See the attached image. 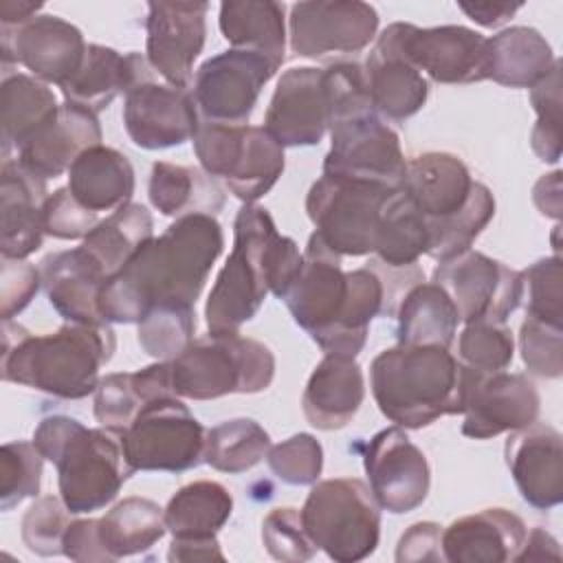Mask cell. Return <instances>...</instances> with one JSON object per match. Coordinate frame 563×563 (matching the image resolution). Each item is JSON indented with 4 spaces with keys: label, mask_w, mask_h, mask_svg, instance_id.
I'll list each match as a JSON object with an SVG mask.
<instances>
[{
    "label": "cell",
    "mask_w": 563,
    "mask_h": 563,
    "mask_svg": "<svg viewBox=\"0 0 563 563\" xmlns=\"http://www.w3.org/2000/svg\"><path fill=\"white\" fill-rule=\"evenodd\" d=\"M222 246L224 235L216 216L176 218L106 279L99 292L101 319L106 323H139L154 306L194 308Z\"/></svg>",
    "instance_id": "6da1fadb"
},
{
    "label": "cell",
    "mask_w": 563,
    "mask_h": 563,
    "mask_svg": "<svg viewBox=\"0 0 563 563\" xmlns=\"http://www.w3.org/2000/svg\"><path fill=\"white\" fill-rule=\"evenodd\" d=\"M303 253L282 235L260 205H242L233 222V251L216 275L205 306L209 334H235L251 321L264 297L284 299L301 268Z\"/></svg>",
    "instance_id": "7a4b0ae2"
},
{
    "label": "cell",
    "mask_w": 563,
    "mask_h": 563,
    "mask_svg": "<svg viewBox=\"0 0 563 563\" xmlns=\"http://www.w3.org/2000/svg\"><path fill=\"white\" fill-rule=\"evenodd\" d=\"M117 350L108 323H64L48 334H31L11 319L2 321V380L79 400L95 394L99 369Z\"/></svg>",
    "instance_id": "3957f363"
},
{
    "label": "cell",
    "mask_w": 563,
    "mask_h": 563,
    "mask_svg": "<svg viewBox=\"0 0 563 563\" xmlns=\"http://www.w3.org/2000/svg\"><path fill=\"white\" fill-rule=\"evenodd\" d=\"M33 444L57 468V486L70 515L106 508L136 473L123 451L121 431L88 429L70 416H46L33 431Z\"/></svg>",
    "instance_id": "277c9868"
},
{
    "label": "cell",
    "mask_w": 563,
    "mask_h": 563,
    "mask_svg": "<svg viewBox=\"0 0 563 563\" xmlns=\"http://www.w3.org/2000/svg\"><path fill=\"white\" fill-rule=\"evenodd\" d=\"M380 413L400 429H422L462 413V363L440 345H396L369 365Z\"/></svg>",
    "instance_id": "5b68a950"
},
{
    "label": "cell",
    "mask_w": 563,
    "mask_h": 563,
    "mask_svg": "<svg viewBox=\"0 0 563 563\" xmlns=\"http://www.w3.org/2000/svg\"><path fill=\"white\" fill-rule=\"evenodd\" d=\"M172 389L178 398L213 400L227 394H260L275 378V356L257 339L207 334L194 339L169 361Z\"/></svg>",
    "instance_id": "8992f818"
},
{
    "label": "cell",
    "mask_w": 563,
    "mask_h": 563,
    "mask_svg": "<svg viewBox=\"0 0 563 563\" xmlns=\"http://www.w3.org/2000/svg\"><path fill=\"white\" fill-rule=\"evenodd\" d=\"M299 515L317 550L336 563L363 561L378 545L380 506L358 477L314 482Z\"/></svg>",
    "instance_id": "52a82bcc"
},
{
    "label": "cell",
    "mask_w": 563,
    "mask_h": 563,
    "mask_svg": "<svg viewBox=\"0 0 563 563\" xmlns=\"http://www.w3.org/2000/svg\"><path fill=\"white\" fill-rule=\"evenodd\" d=\"M191 141L200 167L209 176L222 178L244 205L266 196L286 167L284 147L264 125L202 121Z\"/></svg>",
    "instance_id": "ba28073f"
},
{
    "label": "cell",
    "mask_w": 563,
    "mask_h": 563,
    "mask_svg": "<svg viewBox=\"0 0 563 563\" xmlns=\"http://www.w3.org/2000/svg\"><path fill=\"white\" fill-rule=\"evenodd\" d=\"M391 191L396 189L380 183L321 174L306 196V213L336 255H369L376 251L380 211Z\"/></svg>",
    "instance_id": "9c48e42d"
},
{
    "label": "cell",
    "mask_w": 563,
    "mask_h": 563,
    "mask_svg": "<svg viewBox=\"0 0 563 563\" xmlns=\"http://www.w3.org/2000/svg\"><path fill=\"white\" fill-rule=\"evenodd\" d=\"M121 442L134 471L183 473L205 462L207 429L169 394L147 400L121 431Z\"/></svg>",
    "instance_id": "30bf717a"
},
{
    "label": "cell",
    "mask_w": 563,
    "mask_h": 563,
    "mask_svg": "<svg viewBox=\"0 0 563 563\" xmlns=\"http://www.w3.org/2000/svg\"><path fill=\"white\" fill-rule=\"evenodd\" d=\"M438 84H475L486 79L488 37L462 26L444 24L420 29L409 22H394L376 40Z\"/></svg>",
    "instance_id": "8fae6325"
},
{
    "label": "cell",
    "mask_w": 563,
    "mask_h": 563,
    "mask_svg": "<svg viewBox=\"0 0 563 563\" xmlns=\"http://www.w3.org/2000/svg\"><path fill=\"white\" fill-rule=\"evenodd\" d=\"M279 66L266 55L229 48L205 59L191 84V95L202 121L246 125L262 88Z\"/></svg>",
    "instance_id": "7c38bea8"
},
{
    "label": "cell",
    "mask_w": 563,
    "mask_h": 563,
    "mask_svg": "<svg viewBox=\"0 0 563 563\" xmlns=\"http://www.w3.org/2000/svg\"><path fill=\"white\" fill-rule=\"evenodd\" d=\"M431 282L449 295L464 323H506L521 303L519 271L473 249L438 262Z\"/></svg>",
    "instance_id": "4fadbf2b"
},
{
    "label": "cell",
    "mask_w": 563,
    "mask_h": 563,
    "mask_svg": "<svg viewBox=\"0 0 563 563\" xmlns=\"http://www.w3.org/2000/svg\"><path fill=\"white\" fill-rule=\"evenodd\" d=\"M328 130L330 152L323 158V174L402 189L407 158L398 134L378 112L336 121Z\"/></svg>",
    "instance_id": "5bb4252c"
},
{
    "label": "cell",
    "mask_w": 563,
    "mask_h": 563,
    "mask_svg": "<svg viewBox=\"0 0 563 563\" xmlns=\"http://www.w3.org/2000/svg\"><path fill=\"white\" fill-rule=\"evenodd\" d=\"M541 398L526 374L479 372L462 365V433L488 440L517 431L539 418Z\"/></svg>",
    "instance_id": "9a60e30c"
},
{
    "label": "cell",
    "mask_w": 563,
    "mask_h": 563,
    "mask_svg": "<svg viewBox=\"0 0 563 563\" xmlns=\"http://www.w3.org/2000/svg\"><path fill=\"white\" fill-rule=\"evenodd\" d=\"M86 51L81 31L59 15L37 13L22 26H0L2 68L22 64L35 79L59 88L81 68Z\"/></svg>",
    "instance_id": "2e32d148"
},
{
    "label": "cell",
    "mask_w": 563,
    "mask_h": 563,
    "mask_svg": "<svg viewBox=\"0 0 563 563\" xmlns=\"http://www.w3.org/2000/svg\"><path fill=\"white\" fill-rule=\"evenodd\" d=\"M284 301L292 321L323 347L343 317L347 275L341 266V255L330 251L317 233L308 238L301 268L286 290Z\"/></svg>",
    "instance_id": "e0dca14e"
},
{
    "label": "cell",
    "mask_w": 563,
    "mask_h": 563,
    "mask_svg": "<svg viewBox=\"0 0 563 563\" xmlns=\"http://www.w3.org/2000/svg\"><path fill=\"white\" fill-rule=\"evenodd\" d=\"M378 13L361 0H310L290 7L288 37L299 57L358 53L376 35Z\"/></svg>",
    "instance_id": "ac0fdd59"
},
{
    "label": "cell",
    "mask_w": 563,
    "mask_h": 563,
    "mask_svg": "<svg viewBox=\"0 0 563 563\" xmlns=\"http://www.w3.org/2000/svg\"><path fill=\"white\" fill-rule=\"evenodd\" d=\"M209 2H147L145 59L169 86L191 90L207 37Z\"/></svg>",
    "instance_id": "d6986e66"
},
{
    "label": "cell",
    "mask_w": 563,
    "mask_h": 563,
    "mask_svg": "<svg viewBox=\"0 0 563 563\" xmlns=\"http://www.w3.org/2000/svg\"><path fill=\"white\" fill-rule=\"evenodd\" d=\"M363 466L380 510L405 515L427 499L429 462L400 427H387L367 442Z\"/></svg>",
    "instance_id": "ffe728a7"
},
{
    "label": "cell",
    "mask_w": 563,
    "mask_h": 563,
    "mask_svg": "<svg viewBox=\"0 0 563 563\" xmlns=\"http://www.w3.org/2000/svg\"><path fill=\"white\" fill-rule=\"evenodd\" d=\"M123 123L130 141L141 150H165L191 141L200 112L191 90L145 81L125 95Z\"/></svg>",
    "instance_id": "44dd1931"
},
{
    "label": "cell",
    "mask_w": 563,
    "mask_h": 563,
    "mask_svg": "<svg viewBox=\"0 0 563 563\" xmlns=\"http://www.w3.org/2000/svg\"><path fill=\"white\" fill-rule=\"evenodd\" d=\"M264 130L282 147L321 143L328 132L323 68L299 66L282 73L264 114Z\"/></svg>",
    "instance_id": "7402d4cb"
},
{
    "label": "cell",
    "mask_w": 563,
    "mask_h": 563,
    "mask_svg": "<svg viewBox=\"0 0 563 563\" xmlns=\"http://www.w3.org/2000/svg\"><path fill=\"white\" fill-rule=\"evenodd\" d=\"M508 471L523 497L537 510H550L563 499V438L561 433L534 420L510 431L504 444Z\"/></svg>",
    "instance_id": "603a6c76"
},
{
    "label": "cell",
    "mask_w": 563,
    "mask_h": 563,
    "mask_svg": "<svg viewBox=\"0 0 563 563\" xmlns=\"http://www.w3.org/2000/svg\"><path fill=\"white\" fill-rule=\"evenodd\" d=\"M46 180L22 167L15 158L0 167V253L9 260H26L46 235L44 202Z\"/></svg>",
    "instance_id": "cb8c5ba5"
},
{
    "label": "cell",
    "mask_w": 563,
    "mask_h": 563,
    "mask_svg": "<svg viewBox=\"0 0 563 563\" xmlns=\"http://www.w3.org/2000/svg\"><path fill=\"white\" fill-rule=\"evenodd\" d=\"M40 273L51 306L66 321L106 323L99 312V292L108 273L88 249L51 253L40 262Z\"/></svg>",
    "instance_id": "d4e9b609"
},
{
    "label": "cell",
    "mask_w": 563,
    "mask_h": 563,
    "mask_svg": "<svg viewBox=\"0 0 563 563\" xmlns=\"http://www.w3.org/2000/svg\"><path fill=\"white\" fill-rule=\"evenodd\" d=\"M95 145H101L97 114L64 101L55 119L15 152V161L35 176L48 180L68 172L75 158Z\"/></svg>",
    "instance_id": "484cf974"
},
{
    "label": "cell",
    "mask_w": 563,
    "mask_h": 563,
    "mask_svg": "<svg viewBox=\"0 0 563 563\" xmlns=\"http://www.w3.org/2000/svg\"><path fill=\"white\" fill-rule=\"evenodd\" d=\"M526 532L519 515L506 508H484L442 530V556L449 563L515 561Z\"/></svg>",
    "instance_id": "4316f807"
},
{
    "label": "cell",
    "mask_w": 563,
    "mask_h": 563,
    "mask_svg": "<svg viewBox=\"0 0 563 563\" xmlns=\"http://www.w3.org/2000/svg\"><path fill=\"white\" fill-rule=\"evenodd\" d=\"M152 73L147 59L136 51L123 55L103 44H88L81 68L59 90L64 101L99 114L121 92L128 95L134 86L152 81Z\"/></svg>",
    "instance_id": "83f0119b"
},
{
    "label": "cell",
    "mask_w": 563,
    "mask_h": 563,
    "mask_svg": "<svg viewBox=\"0 0 563 563\" xmlns=\"http://www.w3.org/2000/svg\"><path fill=\"white\" fill-rule=\"evenodd\" d=\"M365 398V378L352 356L325 354L312 369L301 409L306 420L321 431L343 429L358 413Z\"/></svg>",
    "instance_id": "f1b7e54d"
},
{
    "label": "cell",
    "mask_w": 563,
    "mask_h": 563,
    "mask_svg": "<svg viewBox=\"0 0 563 563\" xmlns=\"http://www.w3.org/2000/svg\"><path fill=\"white\" fill-rule=\"evenodd\" d=\"M473 183L455 154L424 152L407 161L402 191L424 218H444L466 205Z\"/></svg>",
    "instance_id": "f546056e"
},
{
    "label": "cell",
    "mask_w": 563,
    "mask_h": 563,
    "mask_svg": "<svg viewBox=\"0 0 563 563\" xmlns=\"http://www.w3.org/2000/svg\"><path fill=\"white\" fill-rule=\"evenodd\" d=\"M68 189L95 213L117 211L134 194V167L123 152L101 143L75 158L68 169Z\"/></svg>",
    "instance_id": "4dcf8cb0"
},
{
    "label": "cell",
    "mask_w": 563,
    "mask_h": 563,
    "mask_svg": "<svg viewBox=\"0 0 563 563\" xmlns=\"http://www.w3.org/2000/svg\"><path fill=\"white\" fill-rule=\"evenodd\" d=\"M363 68L372 106L385 121L402 123L427 103L429 81L400 55L374 44Z\"/></svg>",
    "instance_id": "1f68e13d"
},
{
    "label": "cell",
    "mask_w": 563,
    "mask_h": 563,
    "mask_svg": "<svg viewBox=\"0 0 563 563\" xmlns=\"http://www.w3.org/2000/svg\"><path fill=\"white\" fill-rule=\"evenodd\" d=\"M550 42L532 26H510L488 37L486 79L508 88H532L554 66Z\"/></svg>",
    "instance_id": "d6a6232c"
},
{
    "label": "cell",
    "mask_w": 563,
    "mask_h": 563,
    "mask_svg": "<svg viewBox=\"0 0 563 563\" xmlns=\"http://www.w3.org/2000/svg\"><path fill=\"white\" fill-rule=\"evenodd\" d=\"M59 106L48 84L33 75L13 73L2 77L0 117H2V161L11 158L57 114Z\"/></svg>",
    "instance_id": "836d02e7"
},
{
    "label": "cell",
    "mask_w": 563,
    "mask_h": 563,
    "mask_svg": "<svg viewBox=\"0 0 563 563\" xmlns=\"http://www.w3.org/2000/svg\"><path fill=\"white\" fill-rule=\"evenodd\" d=\"M286 7L273 0H229L220 4L218 26L231 48L266 55L277 66L286 53Z\"/></svg>",
    "instance_id": "e575fe53"
},
{
    "label": "cell",
    "mask_w": 563,
    "mask_h": 563,
    "mask_svg": "<svg viewBox=\"0 0 563 563\" xmlns=\"http://www.w3.org/2000/svg\"><path fill=\"white\" fill-rule=\"evenodd\" d=\"M147 196L163 216L180 218L189 213L216 216L224 207V189L205 169L156 161L150 172Z\"/></svg>",
    "instance_id": "d590c367"
},
{
    "label": "cell",
    "mask_w": 563,
    "mask_h": 563,
    "mask_svg": "<svg viewBox=\"0 0 563 563\" xmlns=\"http://www.w3.org/2000/svg\"><path fill=\"white\" fill-rule=\"evenodd\" d=\"M398 319V345L451 347L460 314L449 295L433 282L413 284L394 310Z\"/></svg>",
    "instance_id": "8d00e7d4"
},
{
    "label": "cell",
    "mask_w": 563,
    "mask_h": 563,
    "mask_svg": "<svg viewBox=\"0 0 563 563\" xmlns=\"http://www.w3.org/2000/svg\"><path fill=\"white\" fill-rule=\"evenodd\" d=\"M165 532V508L147 497H125L99 519V537L112 561L143 554Z\"/></svg>",
    "instance_id": "74e56055"
},
{
    "label": "cell",
    "mask_w": 563,
    "mask_h": 563,
    "mask_svg": "<svg viewBox=\"0 0 563 563\" xmlns=\"http://www.w3.org/2000/svg\"><path fill=\"white\" fill-rule=\"evenodd\" d=\"M233 512L229 488L213 479H198L178 488L165 506L172 537H216Z\"/></svg>",
    "instance_id": "f35d334b"
},
{
    "label": "cell",
    "mask_w": 563,
    "mask_h": 563,
    "mask_svg": "<svg viewBox=\"0 0 563 563\" xmlns=\"http://www.w3.org/2000/svg\"><path fill=\"white\" fill-rule=\"evenodd\" d=\"M150 238H154L152 213L139 202H128L101 220L84 238L81 246L97 257L110 277L121 271Z\"/></svg>",
    "instance_id": "ab89813d"
},
{
    "label": "cell",
    "mask_w": 563,
    "mask_h": 563,
    "mask_svg": "<svg viewBox=\"0 0 563 563\" xmlns=\"http://www.w3.org/2000/svg\"><path fill=\"white\" fill-rule=\"evenodd\" d=\"M429 233L424 216L407 198L402 189L389 194L380 211V227L376 238V255L389 268L413 266L420 255H427Z\"/></svg>",
    "instance_id": "60d3db41"
},
{
    "label": "cell",
    "mask_w": 563,
    "mask_h": 563,
    "mask_svg": "<svg viewBox=\"0 0 563 563\" xmlns=\"http://www.w3.org/2000/svg\"><path fill=\"white\" fill-rule=\"evenodd\" d=\"M495 216V198L484 183H473L471 196L462 209L444 218H424L429 246L427 255L435 262L455 257L471 249L475 238Z\"/></svg>",
    "instance_id": "b9f144b4"
},
{
    "label": "cell",
    "mask_w": 563,
    "mask_h": 563,
    "mask_svg": "<svg viewBox=\"0 0 563 563\" xmlns=\"http://www.w3.org/2000/svg\"><path fill=\"white\" fill-rule=\"evenodd\" d=\"M271 449V435L251 418H231L207 431L205 464L238 475L257 466Z\"/></svg>",
    "instance_id": "7bdbcfd3"
},
{
    "label": "cell",
    "mask_w": 563,
    "mask_h": 563,
    "mask_svg": "<svg viewBox=\"0 0 563 563\" xmlns=\"http://www.w3.org/2000/svg\"><path fill=\"white\" fill-rule=\"evenodd\" d=\"M136 325L143 352L158 361H172L196 339V310L191 306H154Z\"/></svg>",
    "instance_id": "ee69618b"
},
{
    "label": "cell",
    "mask_w": 563,
    "mask_h": 563,
    "mask_svg": "<svg viewBox=\"0 0 563 563\" xmlns=\"http://www.w3.org/2000/svg\"><path fill=\"white\" fill-rule=\"evenodd\" d=\"M521 275V303L526 317L563 328V264L559 255L541 257Z\"/></svg>",
    "instance_id": "f6af8a7d"
},
{
    "label": "cell",
    "mask_w": 563,
    "mask_h": 563,
    "mask_svg": "<svg viewBox=\"0 0 563 563\" xmlns=\"http://www.w3.org/2000/svg\"><path fill=\"white\" fill-rule=\"evenodd\" d=\"M44 455L33 442H4L0 449V510L9 512L26 497H37Z\"/></svg>",
    "instance_id": "bcb514c9"
},
{
    "label": "cell",
    "mask_w": 563,
    "mask_h": 563,
    "mask_svg": "<svg viewBox=\"0 0 563 563\" xmlns=\"http://www.w3.org/2000/svg\"><path fill=\"white\" fill-rule=\"evenodd\" d=\"M530 103L537 112V123L530 134L532 152L543 163H559L561 158V62L556 59L552 70L530 88Z\"/></svg>",
    "instance_id": "7dc6e473"
},
{
    "label": "cell",
    "mask_w": 563,
    "mask_h": 563,
    "mask_svg": "<svg viewBox=\"0 0 563 563\" xmlns=\"http://www.w3.org/2000/svg\"><path fill=\"white\" fill-rule=\"evenodd\" d=\"M515 356V339L506 323L471 321L457 339V361L479 372L506 369Z\"/></svg>",
    "instance_id": "c3c4849f"
},
{
    "label": "cell",
    "mask_w": 563,
    "mask_h": 563,
    "mask_svg": "<svg viewBox=\"0 0 563 563\" xmlns=\"http://www.w3.org/2000/svg\"><path fill=\"white\" fill-rule=\"evenodd\" d=\"M268 468L290 486H312L323 471V446L312 433H295L266 453Z\"/></svg>",
    "instance_id": "681fc988"
},
{
    "label": "cell",
    "mask_w": 563,
    "mask_h": 563,
    "mask_svg": "<svg viewBox=\"0 0 563 563\" xmlns=\"http://www.w3.org/2000/svg\"><path fill=\"white\" fill-rule=\"evenodd\" d=\"M323 84L328 97V128L336 121L374 110L365 68L358 62L330 64L323 68Z\"/></svg>",
    "instance_id": "f907efd6"
},
{
    "label": "cell",
    "mask_w": 563,
    "mask_h": 563,
    "mask_svg": "<svg viewBox=\"0 0 563 563\" xmlns=\"http://www.w3.org/2000/svg\"><path fill=\"white\" fill-rule=\"evenodd\" d=\"M70 526V510L62 497H37L22 517V541L40 556L64 554V534Z\"/></svg>",
    "instance_id": "816d5d0a"
},
{
    "label": "cell",
    "mask_w": 563,
    "mask_h": 563,
    "mask_svg": "<svg viewBox=\"0 0 563 563\" xmlns=\"http://www.w3.org/2000/svg\"><path fill=\"white\" fill-rule=\"evenodd\" d=\"M262 543L266 552L284 563L310 561L317 554V545L308 537L297 508H273L262 521Z\"/></svg>",
    "instance_id": "f5cc1de1"
},
{
    "label": "cell",
    "mask_w": 563,
    "mask_h": 563,
    "mask_svg": "<svg viewBox=\"0 0 563 563\" xmlns=\"http://www.w3.org/2000/svg\"><path fill=\"white\" fill-rule=\"evenodd\" d=\"M145 405L132 372H114L99 378L95 389V418L101 427L123 431Z\"/></svg>",
    "instance_id": "db71d44e"
},
{
    "label": "cell",
    "mask_w": 563,
    "mask_h": 563,
    "mask_svg": "<svg viewBox=\"0 0 563 563\" xmlns=\"http://www.w3.org/2000/svg\"><path fill=\"white\" fill-rule=\"evenodd\" d=\"M519 347L530 374L541 378L563 374V328L526 317L519 330Z\"/></svg>",
    "instance_id": "11a10c76"
},
{
    "label": "cell",
    "mask_w": 563,
    "mask_h": 563,
    "mask_svg": "<svg viewBox=\"0 0 563 563\" xmlns=\"http://www.w3.org/2000/svg\"><path fill=\"white\" fill-rule=\"evenodd\" d=\"M99 222V213L86 209L68 187L55 189L44 202L46 235L57 240H84Z\"/></svg>",
    "instance_id": "9f6ffc18"
},
{
    "label": "cell",
    "mask_w": 563,
    "mask_h": 563,
    "mask_svg": "<svg viewBox=\"0 0 563 563\" xmlns=\"http://www.w3.org/2000/svg\"><path fill=\"white\" fill-rule=\"evenodd\" d=\"M42 286L40 266H33L26 260L2 257L0 266V317L13 319L20 314Z\"/></svg>",
    "instance_id": "6f0895ef"
},
{
    "label": "cell",
    "mask_w": 563,
    "mask_h": 563,
    "mask_svg": "<svg viewBox=\"0 0 563 563\" xmlns=\"http://www.w3.org/2000/svg\"><path fill=\"white\" fill-rule=\"evenodd\" d=\"M398 563H420V561H444L442 556V526L435 521H418L409 526L398 545H396Z\"/></svg>",
    "instance_id": "680465c9"
},
{
    "label": "cell",
    "mask_w": 563,
    "mask_h": 563,
    "mask_svg": "<svg viewBox=\"0 0 563 563\" xmlns=\"http://www.w3.org/2000/svg\"><path fill=\"white\" fill-rule=\"evenodd\" d=\"M64 556L77 563H112L99 537V519H75L64 534Z\"/></svg>",
    "instance_id": "91938a15"
},
{
    "label": "cell",
    "mask_w": 563,
    "mask_h": 563,
    "mask_svg": "<svg viewBox=\"0 0 563 563\" xmlns=\"http://www.w3.org/2000/svg\"><path fill=\"white\" fill-rule=\"evenodd\" d=\"M224 561L218 537H174L169 543L167 561L189 563V561Z\"/></svg>",
    "instance_id": "94428289"
},
{
    "label": "cell",
    "mask_w": 563,
    "mask_h": 563,
    "mask_svg": "<svg viewBox=\"0 0 563 563\" xmlns=\"http://www.w3.org/2000/svg\"><path fill=\"white\" fill-rule=\"evenodd\" d=\"M457 7L479 26L486 29H497L504 22H508L521 4H510V2H457Z\"/></svg>",
    "instance_id": "6125c7cd"
},
{
    "label": "cell",
    "mask_w": 563,
    "mask_h": 563,
    "mask_svg": "<svg viewBox=\"0 0 563 563\" xmlns=\"http://www.w3.org/2000/svg\"><path fill=\"white\" fill-rule=\"evenodd\" d=\"M561 561L559 541L543 528H532L515 556V561Z\"/></svg>",
    "instance_id": "be15d7a7"
},
{
    "label": "cell",
    "mask_w": 563,
    "mask_h": 563,
    "mask_svg": "<svg viewBox=\"0 0 563 563\" xmlns=\"http://www.w3.org/2000/svg\"><path fill=\"white\" fill-rule=\"evenodd\" d=\"M561 172H552L545 174L537 180L534 189H532V200L537 205V209L554 220H561L563 216V198H561Z\"/></svg>",
    "instance_id": "e7e4bbea"
},
{
    "label": "cell",
    "mask_w": 563,
    "mask_h": 563,
    "mask_svg": "<svg viewBox=\"0 0 563 563\" xmlns=\"http://www.w3.org/2000/svg\"><path fill=\"white\" fill-rule=\"evenodd\" d=\"M42 2H29V0H2L0 2V26L13 29L22 26L24 22L33 20L37 11H42Z\"/></svg>",
    "instance_id": "03108f58"
}]
</instances>
